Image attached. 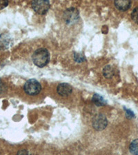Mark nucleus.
Returning a JSON list of instances; mask_svg holds the SVG:
<instances>
[{
	"label": "nucleus",
	"instance_id": "nucleus-15",
	"mask_svg": "<svg viewBox=\"0 0 138 155\" xmlns=\"http://www.w3.org/2000/svg\"><path fill=\"white\" fill-rule=\"evenodd\" d=\"M126 116L128 118H133L135 117V114L131 110H126Z\"/></svg>",
	"mask_w": 138,
	"mask_h": 155
},
{
	"label": "nucleus",
	"instance_id": "nucleus-7",
	"mask_svg": "<svg viewBox=\"0 0 138 155\" xmlns=\"http://www.w3.org/2000/svg\"><path fill=\"white\" fill-rule=\"evenodd\" d=\"M131 0H115V6L121 11H126L129 9Z\"/></svg>",
	"mask_w": 138,
	"mask_h": 155
},
{
	"label": "nucleus",
	"instance_id": "nucleus-2",
	"mask_svg": "<svg viewBox=\"0 0 138 155\" xmlns=\"http://www.w3.org/2000/svg\"><path fill=\"white\" fill-rule=\"evenodd\" d=\"M24 90L26 94L33 96L39 94L42 90L41 84L36 79H30L27 81L24 86Z\"/></svg>",
	"mask_w": 138,
	"mask_h": 155
},
{
	"label": "nucleus",
	"instance_id": "nucleus-3",
	"mask_svg": "<svg viewBox=\"0 0 138 155\" xmlns=\"http://www.w3.org/2000/svg\"><path fill=\"white\" fill-rule=\"evenodd\" d=\"M32 8L39 15H45L50 8L49 0H32Z\"/></svg>",
	"mask_w": 138,
	"mask_h": 155
},
{
	"label": "nucleus",
	"instance_id": "nucleus-9",
	"mask_svg": "<svg viewBox=\"0 0 138 155\" xmlns=\"http://www.w3.org/2000/svg\"><path fill=\"white\" fill-rule=\"evenodd\" d=\"M92 101L94 104L96 105L97 106H104L106 104V101L102 96H100L98 94H95L92 98Z\"/></svg>",
	"mask_w": 138,
	"mask_h": 155
},
{
	"label": "nucleus",
	"instance_id": "nucleus-5",
	"mask_svg": "<svg viewBox=\"0 0 138 155\" xmlns=\"http://www.w3.org/2000/svg\"><path fill=\"white\" fill-rule=\"evenodd\" d=\"M57 93L62 97H67L70 95L72 92V87L71 85L66 83H62L59 84L57 88Z\"/></svg>",
	"mask_w": 138,
	"mask_h": 155
},
{
	"label": "nucleus",
	"instance_id": "nucleus-10",
	"mask_svg": "<svg viewBox=\"0 0 138 155\" xmlns=\"http://www.w3.org/2000/svg\"><path fill=\"white\" fill-rule=\"evenodd\" d=\"M103 74L106 78H111L115 74L114 68L110 66H106L103 70Z\"/></svg>",
	"mask_w": 138,
	"mask_h": 155
},
{
	"label": "nucleus",
	"instance_id": "nucleus-12",
	"mask_svg": "<svg viewBox=\"0 0 138 155\" xmlns=\"http://www.w3.org/2000/svg\"><path fill=\"white\" fill-rule=\"evenodd\" d=\"M131 18L135 23L138 24V7L135 8L131 13Z\"/></svg>",
	"mask_w": 138,
	"mask_h": 155
},
{
	"label": "nucleus",
	"instance_id": "nucleus-8",
	"mask_svg": "<svg viewBox=\"0 0 138 155\" xmlns=\"http://www.w3.org/2000/svg\"><path fill=\"white\" fill-rule=\"evenodd\" d=\"M10 44V38L7 35H2L0 36V48L5 49L8 47Z\"/></svg>",
	"mask_w": 138,
	"mask_h": 155
},
{
	"label": "nucleus",
	"instance_id": "nucleus-1",
	"mask_svg": "<svg viewBox=\"0 0 138 155\" xmlns=\"http://www.w3.org/2000/svg\"><path fill=\"white\" fill-rule=\"evenodd\" d=\"M32 59L35 65L39 68H43L49 64L50 61V53L46 48H39L35 51Z\"/></svg>",
	"mask_w": 138,
	"mask_h": 155
},
{
	"label": "nucleus",
	"instance_id": "nucleus-6",
	"mask_svg": "<svg viewBox=\"0 0 138 155\" xmlns=\"http://www.w3.org/2000/svg\"><path fill=\"white\" fill-rule=\"evenodd\" d=\"M79 14L77 10L75 8H71L67 10L65 12L64 18L66 19V23H72L75 20L78 19Z\"/></svg>",
	"mask_w": 138,
	"mask_h": 155
},
{
	"label": "nucleus",
	"instance_id": "nucleus-11",
	"mask_svg": "<svg viewBox=\"0 0 138 155\" xmlns=\"http://www.w3.org/2000/svg\"><path fill=\"white\" fill-rule=\"evenodd\" d=\"M129 150L130 153L138 155V139L134 140L130 145Z\"/></svg>",
	"mask_w": 138,
	"mask_h": 155
},
{
	"label": "nucleus",
	"instance_id": "nucleus-4",
	"mask_svg": "<svg viewBox=\"0 0 138 155\" xmlns=\"http://www.w3.org/2000/svg\"><path fill=\"white\" fill-rule=\"evenodd\" d=\"M93 126L96 130H103L106 128L108 124V121L106 117L102 114H98L95 115L92 121Z\"/></svg>",
	"mask_w": 138,
	"mask_h": 155
},
{
	"label": "nucleus",
	"instance_id": "nucleus-13",
	"mask_svg": "<svg viewBox=\"0 0 138 155\" xmlns=\"http://www.w3.org/2000/svg\"><path fill=\"white\" fill-rule=\"evenodd\" d=\"M74 59L75 60V61L79 62V63H81V62H83L85 61V57H84V55H82V54H81L75 53Z\"/></svg>",
	"mask_w": 138,
	"mask_h": 155
},
{
	"label": "nucleus",
	"instance_id": "nucleus-14",
	"mask_svg": "<svg viewBox=\"0 0 138 155\" xmlns=\"http://www.w3.org/2000/svg\"><path fill=\"white\" fill-rule=\"evenodd\" d=\"M8 5V0H0V10L4 9Z\"/></svg>",
	"mask_w": 138,
	"mask_h": 155
}]
</instances>
